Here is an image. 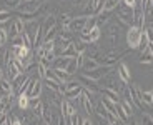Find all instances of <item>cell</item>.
<instances>
[{"mask_svg": "<svg viewBox=\"0 0 153 125\" xmlns=\"http://www.w3.org/2000/svg\"><path fill=\"white\" fill-rule=\"evenodd\" d=\"M67 125H82V118L78 117V114H73L70 117H65Z\"/></svg>", "mask_w": 153, "mask_h": 125, "instance_id": "f1b7e54d", "label": "cell"}, {"mask_svg": "<svg viewBox=\"0 0 153 125\" xmlns=\"http://www.w3.org/2000/svg\"><path fill=\"white\" fill-rule=\"evenodd\" d=\"M58 57H67V58H75L76 57V50L73 47V43H70L68 47H65L63 50L58 52Z\"/></svg>", "mask_w": 153, "mask_h": 125, "instance_id": "4fadbf2b", "label": "cell"}, {"mask_svg": "<svg viewBox=\"0 0 153 125\" xmlns=\"http://www.w3.org/2000/svg\"><path fill=\"white\" fill-rule=\"evenodd\" d=\"M12 47H15V49L25 47V43H23V35H17V37L12 38Z\"/></svg>", "mask_w": 153, "mask_h": 125, "instance_id": "d6a6232c", "label": "cell"}, {"mask_svg": "<svg viewBox=\"0 0 153 125\" xmlns=\"http://www.w3.org/2000/svg\"><path fill=\"white\" fill-rule=\"evenodd\" d=\"M128 90H130L131 94V99H133V103L137 109H143V100H142V90H140V87H138L137 83H131L130 87H128Z\"/></svg>", "mask_w": 153, "mask_h": 125, "instance_id": "5b68a950", "label": "cell"}, {"mask_svg": "<svg viewBox=\"0 0 153 125\" xmlns=\"http://www.w3.org/2000/svg\"><path fill=\"white\" fill-rule=\"evenodd\" d=\"M103 95L107 97V99H110L111 102L120 103V94H118V92L111 90V88H103Z\"/></svg>", "mask_w": 153, "mask_h": 125, "instance_id": "ffe728a7", "label": "cell"}, {"mask_svg": "<svg viewBox=\"0 0 153 125\" xmlns=\"http://www.w3.org/2000/svg\"><path fill=\"white\" fill-rule=\"evenodd\" d=\"M142 122H143V125H153V117L150 114H143L142 115Z\"/></svg>", "mask_w": 153, "mask_h": 125, "instance_id": "60d3db41", "label": "cell"}, {"mask_svg": "<svg viewBox=\"0 0 153 125\" xmlns=\"http://www.w3.org/2000/svg\"><path fill=\"white\" fill-rule=\"evenodd\" d=\"M5 79V70L4 68H0V80H4Z\"/></svg>", "mask_w": 153, "mask_h": 125, "instance_id": "c3c4849f", "label": "cell"}, {"mask_svg": "<svg viewBox=\"0 0 153 125\" xmlns=\"http://www.w3.org/2000/svg\"><path fill=\"white\" fill-rule=\"evenodd\" d=\"M0 92H2V95H13V87L8 79L0 80Z\"/></svg>", "mask_w": 153, "mask_h": 125, "instance_id": "7c38bea8", "label": "cell"}, {"mask_svg": "<svg viewBox=\"0 0 153 125\" xmlns=\"http://www.w3.org/2000/svg\"><path fill=\"white\" fill-rule=\"evenodd\" d=\"M60 112L65 115V117H70V115L76 114V109L72 105V103H70V100L63 99V100H62V105H60Z\"/></svg>", "mask_w": 153, "mask_h": 125, "instance_id": "9c48e42d", "label": "cell"}, {"mask_svg": "<svg viewBox=\"0 0 153 125\" xmlns=\"http://www.w3.org/2000/svg\"><path fill=\"white\" fill-rule=\"evenodd\" d=\"M138 62L140 64H145V65H152L153 64V55H152V52H150L148 49H145L142 52V55H140V58H138Z\"/></svg>", "mask_w": 153, "mask_h": 125, "instance_id": "d6986e66", "label": "cell"}, {"mask_svg": "<svg viewBox=\"0 0 153 125\" xmlns=\"http://www.w3.org/2000/svg\"><path fill=\"white\" fill-rule=\"evenodd\" d=\"M143 13H145V23H150V25H153V7H146L145 10H143Z\"/></svg>", "mask_w": 153, "mask_h": 125, "instance_id": "f546056e", "label": "cell"}, {"mask_svg": "<svg viewBox=\"0 0 153 125\" xmlns=\"http://www.w3.org/2000/svg\"><path fill=\"white\" fill-rule=\"evenodd\" d=\"M142 34H143V28L137 25H131L126 32V43L130 49H140V42H142Z\"/></svg>", "mask_w": 153, "mask_h": 125, "instance_id": "7a4b0ae2", "label": "cell"}, {"mask_svg": "<svg viewBox=\"0 0 153 125\" xmlns=\"http://www.w3.org/2000/svg\"><path fill=\"white\" fill-rule=\"evenodd\" d=\"M82 125H93V124H92V120L87 117V118H83V120H82Z\"/></svg>", "mask_w": 153, "mask_h": 125, "instance_id": "bcb514c9", "label": "cell"}, {"mask_svg": "<svg viewBox=\"0 0 153 125\" xmlns=\"http://www.w3.org/2000/svg\"><path fill=\"white\" fill-rule=\"evenodd\" d=\"M10 20V12L8 10H0V23H5Z\"/></svg>", "mask_w": 153, "mask_h": 125, "instance_id": "f35d334b", "label": "cell"}, {"mask_svg": "<svg viewBox=\"0 0 153 125\" xmlns=\"http://www.w3.org/2000/svg\"><path fill=\"white\" fill-rule=\"evenodd\" d=\"M70 64V58L67 57H57L55 58V62L52 64V68H58V70H65L67 65Z\"/></svg>", "mask_w": 153, "mask_h": 125, "instance_id": "9a60e30c", "label": "cell"}, {"mask_svg": "<svg viewBox=\"0 0 153 125\" xmlns=\"http://www.w3.org/2000/svg\"><path fill=\"white\" fill-rule=\"evenodd\" d=\"M78 82L82 83V87H87V90L90 92V94H97V92L100 90L98 87H97V82H93V80H90L88 79V77H85L83 73H80V75H78Z\"/></svg>", "mask_w": 153, "mask_h": 125, "instance_id": "52a82bcc", "label": "cell"}, {"mask_svg": "<svg viewBox=\"0 0 153 125\" xmlns=\"http://www.w3.org/2000/svg\"><path fill=\"white\" fill-rule=\"evenodd\" d=\"M76 87H82V83L78 82V80H70V82L65 83V92L67 90H73V88H76Z\"/></svg>", "mask_w": 153, "mask_h": 125, "instance_id": "8d00e7d4", "label": "cell"}, {"mask_svg": "<svg viewBox=\"0 0 153 125\" xmlns=\"http://www.w3.org/2000/svg\"><path fill=\"white\" fill-rule=\"evenodd\" d=\"M5 53H4V50H2V47H0V60H2V57H4Z\"/></svg>", "mask_w": 153, "mask_h": 125, "instance_id": "f907efd6", "label": "cell"}, {"mask_svg": "<svg viewBox=\"0 0 153 125\" xmlns=\"http://www.w3.org/2000/svg\"><path fill=\"white\" fill-rule=\"evenodd\" d=\"M102 67V65L98 64V62L95 60V58H90V57H85V62H83V72H92V70H95V68Z\"/></svg>", "mask_w": 153, "mask_h": 125, "instance_id": "8fae6325", "label": "cell"}, {"mask_svg": "<svg viewBox=\"0 0 153 125\" xmlns=\"http://www.w3.org/2000/svg\"><path fill=\"white\" fill-rule=\"evenodd\" d=\"M42 2H38V0H32V2H23L22 7H19V13H33L40 8Z\"/></svg>", "mask_w": 153, "mask_h": 125, "instance_id": "8992f818", "label": "cell"}, {"mask_svg": "<svg viewBox=\"0 0 153 125\" xmlns=\"http://www.w3.org/2000/svg\"><path fill=\"white\" fill-rule=\"evenodd\" d=\"M5 4L10 8H19L20 5H22V0H5Z\"/></svg>", "mask_w": 153, "mask_h": 125, "instance_id": "ab89813d", "label": "cell"}, {"mask_svg": "<svg viewBox=\"0 0 153 125\" xmlns=\"http://www.w3.org/2000/svg\"><path fill=\"white\" fill-rule=\"evenodd\" d=\"M123 125H128V124H123Z\"/></svg>", "mask_w": 153, "mask_h": 125, "instance_id": "11a10c76", "label": "cell"}, {"mask_svg": "<svg viewBox=\"0 0 153 125\" xmlns=\"http://www.w3.org/2000/svg\"><path fill=\"white\" fill-rule=\"evenodd\" d=\"M146 49H148L150 52H152V55H153V43H148V47H146Z\"/></svg>", "mask_w": 153, "mask_h": 125, "instance_id": "681fc988", "label": "cell"}, {"mask_svg": "<svg viewBox=\"0 0 153 125\" xmlns=\"http://www.w3.org/2000/svg\"><path fill=\"white\" fill-rule=\"evenodd\" d=\"M47 70H48V68H45L42 64H40V62L37 64V75H38V79H40V80H43V79H45Z\"/></svg>", "mask_w": 153, "mask_h": 125, "instance_id": "d590c367", "label": "cell"}, {"mask_svg": "<svg viewBox=\"0 0 153 125\" xmlns=\"http://www.w3.org/2000/svg\"><path fill=\"white\" fill-rule=\"evenodd\" d=\"M120 105L123 107V110L126 112V115H128V117H131V115L135 114V110H137V107H135L133 103H128V102H125V100H122V102H120Z\"/></svg>", "mask_w": 153, "mask_h": 125, "instance_id": "4316f807", "label": "cell"}, {"mask_svg": "<svg viewBox=\"0 0 153 125\" xmlns=\"http://www.w3.org/2000/svg\"><path fill=\"white\" fill-rule=\"evenodd\" d=\"M115 2H120V0H115Z\"/></svg>", "mask_w": 153, "mask_h": 125, "instance_id": "db71d44e", "label": "cell"}, {"mask_svg": "<svg viewBox=\"0 0 153 125\" xmlns=\"http://www.w3.org/2000/svg\"><path fill=\"white\" fill-rule=\"evenodd\" d=\"M117 117H118V120L122 122V124H128V122H130V117L126 115V112L123 110V107L120 105V103H117Z\"/></svg>", "mask_w": 153, "mask_h": 125, "instance_id": "44dd1931", "label": "cell"}, {"mask_svg": "<svg viewBox=\"0 0 153 125\" xmlns=\"http://www.w3.org/2000/svg\"><path fill=\"white\" fill-rule=\"evenodd\" d=\"M117 77L120 79V82L123 85H126V83L130 82V68H128V65L125 62H120L118 64V67H117Z\"/></svg>", "mask_w": 153, "mask_h": 125, "instance_id": "277c9868", "label": "cell"}, {"mask_svg": "<svg viewBox=\"0 0 153 125\" xmlns=\"http://www.w3.org/2000/svg\"><path fill=\"white\" fill-rule=\"evenodd\" d=\"M22 2H32V0H22Z\"/></svg>", "mask_w": 153, "mask_h": 125, "instance_id": "f5cc1de1", "label": "cell"}, {"mask_svg": "<svg viewBox=\"0 0 153 125\" xmlns=\"http://www.w3.org/2000/svg\"><path fill=\"white\" fill-rule=\"evenodd\" d=\"M130 125H138V124H137V122H131V124H130Z\"/></svg>", "mask_w": 153, "mask_h": 125, "instance_id": "816d5d0a", "label": "cell"}, {"mask_svg": "<svg viewBox=\"0 0 153 125\" xmlns=\"http://www.w3.org/2000/svg\"><path fill=\"white\" fill-rule=\"evenodd\" d=\"M52 70H53L55 77H57V80L62 83V85H65V83L68 82V75H67L65 70H58V68H52Z\"/></svg>", "mask_w": 153, "mask_h": 125, "instance_id": "603a6c76", "label": "cell"}, {"mask_svg": "<svg viewBox=\"0 0 153 125\" xmlns=\"http://www.w3.org/2000/svg\"><path fill=\"white\" fill-rule=\"evenodd\" d=\"M8 40V32L5 28H0V47H4Z\"/></svg>", "mask_w": 153, "mask_h": 125, "instance_id": "74e56055", "label": "cell"}, {"mask_svg": "<svg viewBox=\"0 0 153 125\" xmlns=\"http://www.w3.org/2000/svg\"><path fill=\"white\" fill-rule=\"evenodd\" d=\"M88 19H90V17H87V15H80V17H75V19H72L68 30H70V32H78V34H80V32L85 28V25H87Z\"/></svg>", "mask_w": 153, "mask_h": 125, "instance_id": "3957f363", "label": "cell"}, {"mask_svg": "<svg viewBox=\"0 0 153 125\" xmlns=\"http://www.w3.org/2000/svg\"><path fill=\"white\" fill-rule=\"evenodd\" d=\"M43 109H45V103L42 102V100H38V99H35V100H30V110L33 112L37 117H42V114H43Z\"/></svg>", "mask_w": 153, "mask_h": 125, "instance_id": "ba28073f", "label": "cell"}, {"mask_svg": "<svg viewBox=\"0 0 153 125\" xmlns=\"http://www.w3.org/2000/svg\"><path fill=\"white\" fill-rule=\"evenodd\" d=\"M100 125H111V124H110V122H107L105 118H102V117H100Z\"/></svg>", "mask_w": 153, "mask_h": 125, "instance_id": "7dc6e473", "label": "cell"}, {"mask_svg": "<svg viewBox=\"0 0 153 125\" xmlns=\"http://www.w3.org/2000/svg\"><path fill=\"white\" fill-rule=\"evenodd\" d=\"M73 47H75L76 50V55H85V52H87V43H83V42H73Z\"/></svg>", "mask_w": 153, "mask_h": 125, "instance_id": "83f0119b", "label": "cell"}, {"mask_svg": "<svg viewBox=\"0 0 153 125\" xmlns=\"http://www.w3.org/2000/svg\"><path fill=\"white\" fill-rule=\"evenodd\" d=\"M42 118H43V124H47V125H53L55 124V117H53V110H52V107L45 105L43 114H42Z\"/></svg>", "mask_w": 153, "mask_h": 125, "instance_id": "30bf717a", "label": "cell"}, {"mask_svg": "<svg viewBox=\"0 0 153 125\" xmlns=\"http://www.w3.org/2000/svg\"><path fill=\"white\" fill-rule=\"evenodd\" d=\"M12 125H23V124H22V122H20L17 117H15V115H13V120H12Z\"/></svg>", "mask_w": 153, "mask_h": 125, "instance_id": "f6af8a7d", "label": "cell"}, {"mask_svg": "<svg viewBox=\"0 0 153 125\" xmlns=\"http://www.w3.org/2000/svg\"><path fill=\"white\" fill-rule=\"evenodd\" d=\"M70 22H72V17H70L68 13H62V15H60V27H62V30H68Z\"/></svg>", "mask_w": 153, "mask_h": 125, "instance_id": "d4e9b609", "label": "cell"}, {"mask_svg": "<svg viewBox=\"0 0 153 125\" xmlns=\"http://www.w3.org/2000/svg\"><path fill=\"white\" fill-rule=\"evenodd\" d=\"M120 2H115V0H105V5H103V10L105 12H111L118 7Z\"/></svg>", "mask_w": 153, "mask_h": 125, "instance_id": "4dcf8cb0", "label": "cell"}, {"mask_svg": "<svg viewBox=\"0 0 153 125\" xmlns=\"http://www.w3.org/2000/svg\"><path fill=\"white\" fill-rule=\"evenodd\" d=\"M142 100L146 105H153V88L152 90H143L142 92Z\"/></svg>", "mask_w": 153, "mask_h": 125, "instance_id": "484cf974", "label": "cell"}, {"mask_svg": "<svg viewBox=\"0 0 153 125\" xmlns=\"http://www.w3.org/2000/svg\"><path fill=\"white\" fill-rule=\"evenodd\" d=\"M7 117H8L7 114H4V112H0V125H2L5 120H7Z\"/></svg>", "mask_w": 153, "mask_h": 125, "instance_id": "ee69618b", "label": "cell"}, {"mask_svg": "<svg viewBox=\"0 0 153 125\" xmlns=\"http://www.w3.org/2000/svg\"><path fill=\"white\" fill-rule=\"evenodd\" d=\"M43 125H47V124H43Z\"/></svg>", "mask_w": 153, "mask_h": 125, "instance_id": "9f6ffc18", "label": "cell"}, {"mask_svg": "<svg viewBox=\"0 0 153 125\" xmlns=\"http://www.w3.org/2000/svg\"><path fill=\"white\" fill-rule=\"evenodd\" d=\"M7 32H8V35H10V38H13V37L19 35V34H17V28H15V23H13V22L10 23V28H8Z\"/></svg>", "mask_w": 153, "mask_h": 125, "instance_id": "b9f144b4", "label": "cell"}, {"mask_svg": "<svg viewBox=\"0 0 153 125\" xmlns=\"http://www.w3.org/2000/svg\"><path fill=\"white\" fill-rule=\"evenodd\" d=\"M13 23H15L17 34H19V35H22L23 32H25V22H23L22 19H15V20H13Z\"/></svg>", "mask_w": 153, "mask_h": 125, "instance_id": "1f68e13d", "label": "cell"}, {"mask_svg": "<svg viewBox=\"0 0 153 125\" xmlns=\"http://www.w3.org/2000/svg\"><path fill=\"white\" fill-rule=\"evenodd\" d=\"M110 13L111 12H105V10H102L97 15V20H98V23H107L108 22V17H110Z\"/></svg>", "mask_w": 153, "mask_h": 125, "instance_id": "836d02e7", "label": "cell"}, {"mask_svg": "<svg viewBox=\"0 0 153 125\" xmlns=\"http://www.w3.org/2000/svg\"><path fill=\"white\" fill-rule=\"evenodd\" d=\"M82 92H83L82 87H76V88H73V90H67L65 94H63V99L65 100H75L82 95Z\"/></svg>", "mask_w": 153, "mask_h": 125, "instance_id": "2e32d148", "label": "cell"}, {"mask_svg": "<svg viewBox=\"0 0 153 125\" xmlns=\"http://www.w3.org/2000/svg\"><path fill=\"white\" fill-rule=\"evenodd\" d=\"M78 62H76V57L75 58H70V64L67 65V68H65V72H67V75H73V73H76V70H78Z\"/></svg>", "mask_w": 153, "mask_h": 125, "instance_id": "7402d4cb", "label": "cell"}, {"mask_svg": "<svg viewBox=\"0 0 153 125\" xmlns=\"http://www.w3.org/2000/svg\"><path fill=\"white\" fill-rule=\"evenodd\" d=\"M123 5H126V7H130V8H135L138 4V0H122Z\"/></svg>", "mask_w": 153, "mask_h": 125, "instance_id": "7bdbcfd3", "label": "cell"}, {"mask_svg": "<svg viewBox=\"0 0 153 125\" xmlns=\"http://www.w3.org/2000/svg\"><path fill=\"white\" fill-rule=\"evenodd\" d=\"M115 22H118L120 27H126V28H130L131 25H133L135 22V12L133 8L126 7V5L118 4V7H117V17H115Z\"/></svg>", "mask_w": 153, "mask_h": 125, "instance_id": "6da1fadb", "label": "cell"}, {"mask_svg": "<svg viewBox=\"0 0 153 125\" xmlns=\"http://www.w3.org/2000/svg\"><path fill=\"white\" fill-rule=\"evenodd\" d=\"M40 95H42V80L37 79V82H35V85H33V90H32V94H30L28 99H30V100L40 99Z\"/></svg>", "mask_w": 153, "mask_h": 125, "instance_id": "ac0fdd59", "label": "cell"}, {"mask_svg": "<svg viewBox=\"0 0 153 125\" xmlns=\"http://www.w3.org/2000/svg\"><path fill=\"white\" fill-rule=\"evenodd\" d=\"M19 107L22 110H28V109H30V99H28L25 94L19 95Z\"/></svg>", "mask_w": 153, "mask_h": 125, "instance_id": "cb8c5ba5", "label": "cell"}, {"mask_svg": "<svg viewBox=\"0 0 153 125\" xmlns=\"http://www.w3.org/2000/svg\"><path fill=\"white\" fill-rule=\"evenodd\" d=\"M7 73H8V80L12 82V80H15L17 77H19L20 73H22V72H20L19 68L15 67V64H13V62L10 60V64L7 65Z\"/></svg>", "mask_w": 153, "mask_h": 125, "instance_id": "e0dca14e", "label": "cell"}, {"mask_svg": "<svg viewBox=\"0 0 153 125\" xmlns=\"http://www.w3.org/2000/svg\"><path fill=\"white\" fill-rule=\"evenodd\" d=\"M100 37H102V30H100V27H95V28L90 32V38H92V42L95 43V42L98 40Z\"/></svg>", "mask_w": 153, "mask_h": 125, "instance_id": "e575fe53", "label": "cell"}, {"mask_svg": "<svg viewBox=\"0 0 153 125\" xmlns=\"http://www.w3.org/2000/svg\"><path fill=\"white\" fill-rule=\"evenodd\" d=\"M12 97L13 95H0V112H7V109H10L12 105Z\"/></svg>", "mask_w": 153, "mask_h": 125, "instance_id": "5bb4252c", "label": "cell"}]
</instances>
